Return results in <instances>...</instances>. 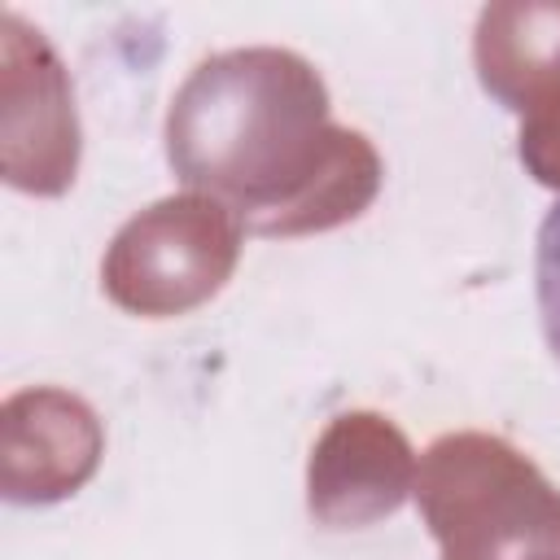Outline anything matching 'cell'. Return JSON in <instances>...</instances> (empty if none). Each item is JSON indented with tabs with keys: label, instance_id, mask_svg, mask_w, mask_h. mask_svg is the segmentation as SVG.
Wrapping results in <instances>:
<instances>
[{
	"label": "cell",
	"instance_id": "6da1fadb",
	"mask_svg": "<svg viewBox=\"0 0 560 560\" xmlns=\"http://www.w3.org/2000/svg\"><path fill=\"white\" fill-rule=\"evenodd\" d=\"M534 280H538V315L547 346L560 363V201L547 210L538 228V258H534Z\"/></svg>",
	"mask_w": 560,
	"mask_h": 560
}]
</instances>
